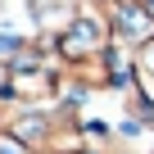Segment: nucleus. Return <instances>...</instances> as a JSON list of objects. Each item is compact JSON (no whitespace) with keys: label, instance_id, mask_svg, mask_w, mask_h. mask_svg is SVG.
I'll use <instances>...</instances> for the list:
<instances>
[{"label":"nucleus","instance_id":"1","mask_svg":"<svg viewBox=\"0 0 154 154\" xmlns=\"http://www.w3.org/2000/svg\"><path fill=\"white\" fill-rule=\"evenodd\" d=\"M113 23H109V5L104 0H72V18L63 23L59 36H50V50L54 59L68 68H82L91 59H104L109 45H113Z\"/></svg>","mask_w":154,"mask_h":154},{"label":"nucleus","instance_id":"2","mask_svg":"<svg viewBox=\"0 0 154 154\" xmlns=\"http://www.w3.org/2000/svg\"><path fill=\"white\" fill-rule=\"evenodd\" d=\"M109 5V23H113V36L122 41V45H140L149 32H154V14L140 5V0H104Z\"/></svg>","mask_w":154,"mask_h":154},{"label":"nucleus","instance_id":"3","mask_svg":"<svg viewBox=\"0 0 154 154\" xmlns=\"http://www.w3.org/2000/svg\"><path fill=\"white\" fill-rule=\"evenodd\" d=\"M136 82L145 86V95L154 100V32L136 45Z\"/></svg>","mask_w":154,"mask_h":154},{"label":"nucleus","instance_id":"4","mask_svg":"<svg viewBox=\"0 0 154 154\" xmlns=\"http://www.w3.org/2000/svg\"><path fill=\"white\" fill-rule=\"evenodd\" d=\"M23 45H27L23 32H0V68H9V63L23 54Z\"/></svg>","mask_w":154,"mask_h":154},{"label":"nucleus","instance_id":"5","mask_svg":"<svg viewBox=\"0 0 154 154\" xmlns=\"http://www.w3.org/2000/svg\"><path fill=\"white\" fill-rule=\"evenodd\" d=\"M0 136H5V104H0Z\"/></svg>","mask_w":154,"mask_h":154}]
</instances>
